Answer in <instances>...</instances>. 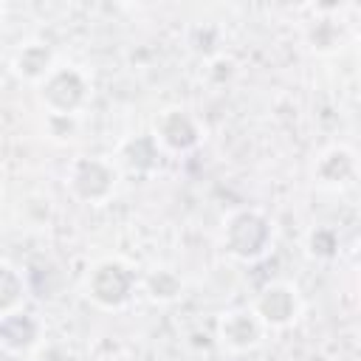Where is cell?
Here are the masks:
<instances>
[{"label": "cell", "instance_id": "cell-16", "mask_svg": "<svg viewBox=\"0 0 361 361\" xmlns=\"http://www.w3.org/2000/svg\"><path fill=\"white\" fill-rule=\"evenodd\" d=\"M48 133L56 141H68L76 133V116H48Z\"/></svg>", "mask_w": 361, "mask_h": 361}, {"label": "cell", "instance_id": "cell-8", "mask_svg": "<svg viewBox=\"0 0 361 361\" xmlns=\"http://www.w3.org/2000/svg\"><path fill=\"white\" fill-rule=\"evenodd\" d=\"M42 327L31 313L23 310H11L6 316H0V347H6L8 353H28L39 344Z\"/></svg>", "mask_w": 361, "mask_h": 361}, {"label": "cell", "instance_id": "cell-10", "mask_svg": "<svg viewBox=\"0 0 361 361\" xmlns=\"http://www.w3.org/2000/svg\"><path fill=\"white\" fill-rule=\"evenodd\" d=\"M11 68H14V73H17L20 79H25V82H42V79L54 71V54H51V48L42 45V42H25V45L14 54Z\"/></svg>", "mask_w": 361, "mask_h": 361}, {"label": "cell", "instance_id": "cell-11", "mask_svg": "<svg viewBox=\"0 0 361 361\" xmlns=\"http://www.w3.org/2000/svg\"><path fill=\"white\" fill-rule=\"evenodd\" d=\"M121 158H124V164L133 172H152L158 166V158H161L155 135H135V138H130L124 144V149H121Z\"/></svg>", "mask_w": 361, "mask_h": 361}, {"label": "cell", "instance_id": "cell-12", "mask_svg": "<svg viewBox=\"0 0 361 361\" xmlns=\"http://www.w3.org/2000/svg\"><path fill=\"white\" fill-rule=\"evenodd\" d=\"M25 288L28 285H25L23 274L14 265L0 262V316H6V313L20 307L23 296H25Z\"/></svg>", "mask_w": 361, "mask_h": 361}, {"label": "cell", "instance_id": "cell-17", "mask_svg": "<svg viewBox=\"0 0 361 361\" xmlns=\"http://www.w3.org/2000/svg\"><path fill=\"white\" fill-rule=\"evenodd\" d=\"M0 17H3V6H0Z\"/></svg>", "mask_w": 361, "mask_h": 361}, {"label": "cell", "instance_id": "cell-1", "mask_svg": "<svg viewBox=\"0 0 361 361\" xmlns=\"http://www.w3.org/2000/svg\"><path fill=\"white\" fill-rule=\"evenodd\" d=\"M223 245L237 259H257L271 245V223L254 209H240L228 217L223 231Z\"/></svg>", "mask_w": 361, "mask_h": 361}, {"label": "cell", "instance_id": "cell-7", "mask_svg": "<svg viewBox=\"0 0 361 361\" xmlns=\"http://www.w3.org/2000/svg\"><path fill=\"white\" fill-rule=\"evenodd\" d=\"M155 141L172 152H186L200 141V127L186 110H164L155 121Z\"/></svg>", "mask_w": 361, "mask_h": 361}, {"label": "cell", "instance_id": "cell-9", "mask_svg": "<svg viewBox=\"0 0 361 361\" xmlns=\"http://www.w3.org/2000/svg\"><path fill=\"white\" fill-rule=\"evenodd\" d=\"M355 178V155L347 147L327 149L316 164V180L322 186H347Z\"/></svg>", "mask_w": 361, "mask_h": 361}, {"label": "cell", "instance_id": "cell-3", "mask_svg": "<svg viewBox=\"0 0 361 361\" xmlns=\"http://www.w3.org/2000/svg\"><path fill=\"white\" fill-rule=\"evenodd\" d=\"M133 288H135L133 271L124 262H116V259L99 262L87 276V296L104 310L124 307L133 296Z\"/></svg>", "mask_w": 361, "mask_h": 361}, {"label": "cell", "instance_id": "cell-2", "mask_svg": "<svg viewBox=\"0 0 361 361\" xmlns=\"http://www.w3.org/2000/svg\"><path fill=\"white\" fill-rule=\"evenodd\" d=\"M39 99L48 116H76L87 102V79L76 68H54L39 82Z\"/></svg>", "mask_w": 361, "mask_h": 361}, {"label": "cell", "instance_id": "cell-14", "mask_svg": "<svg viewBox=\"0 0 361 361\" xmlns=\"http://www.w3.org/2000/svg\"><path fill=\"white\" fill-rule=\"evenodd\" d=\"M307 248H310V254H313V257H322V259H330V257H336V251H338V234H336L333 228H327V226H322V228H316V231H310V240H307Z\"/></svg>", "mask_w": 361, "mask_h": 361}, {"label": "cell", "instance_id": "cell-15", "mask_svg": "<svg viewBox=\"0 0 361 361\" xmlns=\"http://www.w3.org/2000/svg\"><path fill=\"white\" fill-rule=\"evenodd\" d=\"M310 45L316 51H333L338 45V31L333 23H316V28L310 31Z\"/></svg>", "mask_w": 361, "mask_h": 361}, {"label": "cell", "instance_id": "cell-5", "mask_svg": "<svg viewBox=\"0 0 361 361\" xmlns=\"http://www.w3.org/2000/svg\"><path fill=\"white\" fill-rule=\"evenodd\" d=\"M262 330H265V324L259 322L254 307H234V310L220 316L217 338H220L223 347H228L234 353H245V350L259 344Z\"/></svg>", "mask_w": 361, "mask_h": 361}, {"label": "cell", "instance_id": "cell-6", "mask_svg": "<svg viewBox=\"0 0 361 361\" xmlns=\"http://www.w3.org/2000/svg\"><path fill=\"white\" fill-rule=\"evenodd\" d=\"M254 313L259 316L265 327H288L299 316V299L293 288L276 282V285L262 288V293L254 302Z\"/></svg>", "mask_w": 361, "mask_h": 361}, {"label": "cell", "instance_id": "cell-13", "mask_svg": "<svg viewBox=\"0 0 361 361\" xmlns=\"http://www.w3.org/2000/svg\"><path fill=\"white\" fill-rule=\"evenodd\" d=\"M180 276L172 271V268H155L149 276H147V293L155 299V302H172L178 293H180Z\"/></svg>", "mask_w": 361, "mask_h": 361}, {"label": "cell", "instance_id": "cell-4", "mask_svg": "<svg viewBox=\"0 0 361 361\" xmlns=\"http://www.w3.org/2000/svg\"><path fill=\"white\" fill-rule=\"evenodd\" d=\"M68 186L85 203H104L116 189V169L102 158H79L71 166Z\"/></svg>", "mask_w": 361, "mask_h": 361}]
</instances>
